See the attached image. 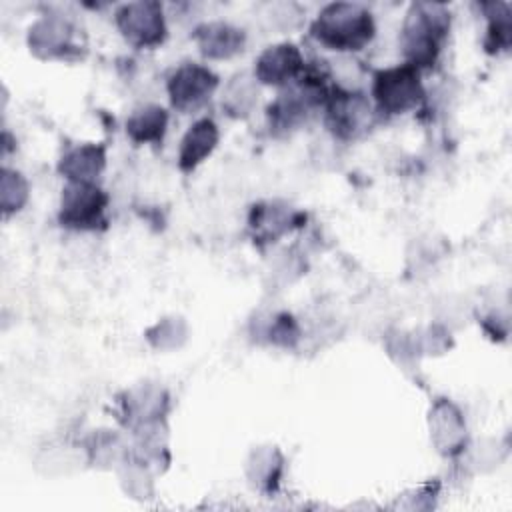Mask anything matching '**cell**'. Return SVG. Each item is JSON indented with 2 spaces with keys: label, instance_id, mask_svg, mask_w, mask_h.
<instances>
[{
  "label": "cell",
  "instance_id": "obj_7",
  "mask_svg": "<svg viewBox=\"0 0 512 512\" xmlns=\"http://www.w3.org/2000/svg\"><path fill=\"white\" fill-rule=\"evenodd\" d=\"M116 24L134 48H154L166 38L162 6L158 2H130L116 12Z\"/></svg>",
  "mask_w": 512,
  "mask_h": 512
},
{
  "label": "cell",
  "instance_id": "obj_5",
  "mask_svg": "<svg viewBox=\"0 0 512 512\" xmlns=\"http://www.w3.org/2000/svg\"><path fill=\"white\" fill-rule=\"evenodd\" d=\"M108 194L96 182H70L62 190L58 220L70 230H98L106 224Z\"/></svg>",
  "mask_w": 512,
  "mask_h": 512
},
{
  "label": "cell",
  "instance_id": "obj_3",
  "mask_svg": "<svg viewBox=\"0 0 512 512\" xmlns=\"http://www.w3.org/2000/svg\"><path fill=\"white\" fill-rule=\"evenodd\" d=\"M372 98L376 110L388 116L406 114L418 108L424 100L420 70L406 62L378 70L372 80Z\"/></svg>",
  "mask_w": 512,
  "mask_h": 512
},
{
  "label": "cell",
  "instance_id": "obj_18",
  "mask_svg": "<svg viewBox=\"0 0 512 512\" xmlns=\"http://www.w3.org/2000/svg\"><path fill=\"white\" fill-rule=\"evenodd\" d=\"M270 336H272V342H276L280 346H292L298 338V326L292 320V316L280 314L276 318L274 326L270 328Z\"/></svg>",
  "mask_w": 512,
  "mask_h": 512
},
{
  "label": "cell",
  "instance_id": "obj_9",
  "mask_svg": "<svg viewBox=\"0 0 512 512\" xmlns=\"http://www.w3.org/2000/svg\"><path fill=\"white\" fill-rule=\"evenodd\" d=\"M194 40L202 56L210 60H226L242 52L246 36L244 30L228 22H204L194 30Z\"/></svg>",
  "mask_w": 512,
  "mask_h": 512
},
{
  "label": "cell",
  "instance_id": "obj_15",
  "mask_svg": "<svg viewBox=\"0 0 512 512\" xmlns=\"http://www.w3.org/2000/svg\"><path fill=\"white\" fill-rule=\"evenodd\" d=\"M434 440L446 454H454L460 450L464 442V422L460 412L446 402H440L434 410Z\"/></svg>",
  "mask_w": 512,
  "mask_h": 512
},
{
  "label": "cell",
  "instance_id": "obj_10",
  "mask_svg": "<svg viewBox=\"0 0 512 512\" xmlns=\"http://www.w3.org/2000/svg\"><path fill=\"white\" fill-rule=\"evenodd\" d=\"M220 138L218 126L212 118L196 120L184 134L178 150V166L182 172H192L200 166L216 148Z\"/></svg>",
  "mask_w": 512,
  "mask_h": 512
},
{
  "label": "cell",
  "instance_id": "obj_17",
  "mask_svg": "<svg viewBox=\"0 0 512 512\" xmlns=\"http://www.w3.org/2000/svg\"><path fill=\"white\" fill-rule=\"evenodd\" d=\"M488 10V30H486V40L484 46L488 52L498 54L502 50L510 48V8L508 4H486Z\"/></svg>",
  "mask_w": 512,
  "mask_h": 512
},
{
  "label": "cell",
  "instance_id": "obj_6",
  "mask_svg": "<svg viewBox=\"0 0 512 512\" xmlns=\"http://www.w3.org/2000/svg\"><path fill=\"white\" fill-rule=\"evenodd\" d=\"M216 88L218 76L208 66L196 62L178 66L166 82L170 104L184 114L204 106Z\"/></svg>",
  "mask_w": 512,
  "mask_h": 512
},
{
  "label": "cell",
  "instance_id": "obj_8",
  "mask_svg": "<svg viewBox=\"0 0 512 512\" xmlns=\"http://www.w3.org/2000/svg\"><path fill=\"white\" fill-rule=\"evenodd\" d=\"M306 62L298 50V46L290 42H280L268 46L256 60L254 78L256 82L268 86H290L304 70Z\"/></svg>",
  "mask_w": 512,
  "mask_h": 512
},
{
  "label": "cell",
  "instance_id": "obj_11",
  "mask_svg": "<svg viewBox=\"0 0 512 512\" xmlns=\"http://www.w3.org/2000/svg\"><path fill=\"white\" fill-rule=\"evenodd\" d=\"M106 166V150L100 144H80L68 150L58 164L62 176L68 182H96L98 174Z\"/></svg>",
  "mask_w": 512,
  "mask_h": 512
},
{
  "label": "cell",
  "instance_id": "obj_4",
  "mask_svg": "<svg viewBox=\"0 0 512 512\" xmlns=\"http://www.w3.org/2000/svg\"><path fill=\"white\" fill-rule=\"evenodd\" d=\"M326 128L340 140H356L374 122V108L368 96L360 90L334 84L324 106Z\"/></svg>",
  "mask_w": 512,
  "mask_h": 512
},
{
  "label": "cell",
  "instance_id": "obj_2",
  "mask_svg": "<svg viewBox=\"0 0 512 512\" xmlns=\"http://www.w3.org/2000/svg\"><path fill=\"white\" fill-rule=\"evenodd\" d=\"M312 36L336 52H358L374 38L376 26L372 14L352 2H334L324 6L310 28Z\"/></svg>",
  "mask_w": 512,
  "mask_h": 512
},
{
  "label": "cell",
  "instance_id": "obj_16",
  "mask_svg": "<svg viewBox=\"0 0 512 512\" xmlns=\"http://www.w3.org/2000/svg\"><path fill=\"white\" fill-rule=\"evenodd\" d=\"M256 100H258L256 78H246L242 74V76L232 78V82L228 84L224 100H222V106L228 110V114L240 118V116L250 114V110L254 108Z\"/></svg>",
  "mask_w": 512,
  "mask_h": 512
},
{
  "label": "cell",
  "instance_id": "obj_1",
  "mask_svg": "<svg viewBox=\"0 0 512 512\" xmlns=\"http://www.w3.org/2000/svg\"><path fill=\"white\" fill-rule=\"evenodd\" d=\"M450 30V12L444 4L416 2L410 6L402 26V52L406 64L416 70L432 68L440 56Z\"/></svg>",
  "mask_w": 512,
  "mask_h": 512
},
{
  "label": "cell",
  "instance_id": "obj_12",
  "mask_svg": "<svg viewBox=\"0 0 512 512\" xmlns=\"http://www.w3.org/2000/svg\"><path fill=\"white\" fill-rule=\"evenodd\" d=\"M168 128V112L162 106L148 104L138 108L126 120V134L138 144H160Z\"/></svg>",
  "mask_w": 512,
  "mask_h": 512
},
{
  "label": "cell",
  "instance_id": "obj_13",
  "mask_svg": "<svg viewBox=\"0 0 512 512\" xmlns=\"http://www.w3.org/2000/svg\"><path fill=\"white\" fill-rule=\"evenodd\" d=\"M70 38V26L60 18H44L30 28V48L42 58L60 56L64 50H68Z\"/></svg>",
  "mask_w": 512,
  "mask_h": 512
},
{
  "label": "cell",
  "instance_id": "obj_14",
  "mask_svg": "<svg viewBox=\"0 0 512 512\" xmlns=\"http://www.w3.org/2000/svg\"><path fill=\"white\" fill-rule=\"evenodd\" d=\"M296 224V214L288 208H278L276 204H258L250 214V228L254 230V238H264L266 242H274L280 234L288 232Z\"/></svg>",
  "mask_w": 512,
  "mask_h": 512
}]
</instances>
